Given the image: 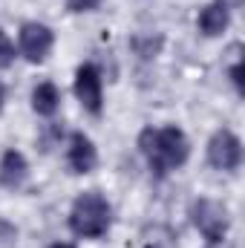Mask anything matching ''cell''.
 Listing matches in <instances>:
<instances>
[{
	"instance_id": "obj_2",
	"label": "cell",
	"mask_w": 245,
	"mask_h": 248,
	"mask_svg": "<svg viewBox=\"0 0 245 248\" xmlns=\"http://www.w3.org/2000/svg\"><path fill=\"white\" fill-rule=\"evenodd\" d=\"M113 208L98 190H87L72 202L69 211V231L81 240H101L110 231Z\"/></svg>"
},
{
	"instance_id": "obj_1",
	"label": "cell",
	"mask_w": 245,
	"mask_h": 248,
	"mask_svg": "<svg viewBox=\"0 0 245 248\" xmlns=\"http://www.w3.org/2000/svg\"><path fill=\"white\" fill-rule=\"evenodd\" d=\"M138 150L147 159L156 176H168L170 170L182 168L190 156V141L179 127H144L138 133Z\"/></svg>"
},
{
	"instance_id": "obj_9",
	"label": "cell",
	"mask_w": 245,
	"mask_h": 248,
	"mask_svg": "<svg viewBox=\"0 0 245 248\" xmlns=\"http://www.w3.org/2000/svg\"><path fill=\"white\" fill-rule=\"evenodd\" d=\"M61 107V93L52 81H44L32 90V110L38 116H55Z\"/></svg>"
},
{
	"instance_id": "obj_12",
	"label": "cell",
	"mask_w": 245,
	"mask_h": 248,
	"mask_svg": "<svg viewBox=\"0 0 245 248\" xmlns=\"http://www.w3.org/2000/svg\"><path fill=\"white\" fill-rule=\"evenodd\" d=\"M98 3L101 0H66L69 12H92V9H98Z\"/></svg>"
},
{
	"instance_id": "obj_18",
	"label": "cell",
	"mask_w": 245,
	"mask_h": 248,
	"mask_svg": "<svg viewBox=\"0 0 245 248\" xmlns=\"http://www.w3.org/2000/svg\"><path fill=\"white\" fill-rule=\"evenodd\" d=\"M49 248H75L72 243H55V246H49Z\"/></svg>"
},
{
	"instance_id": "obj_14",
	"label": "cell",
	"mask_w": 245,
	"mask_h": 248,
	"mask_svg": "<svg viewBox=\"0 0 245 248\" xmlns=\"http://www.w3.org/2000/svg\"><path fill=\"white\" fill-rule=\"evenodd\" d=\"M231 81H234L237 93H243V61H240V58L234 61V66H231Z\"/></svg>"
},
{
	"instance_id": "obj_8",
	"label": "cell",
	"mask_w": 245,
	"mask_h": 248,
	"mask_svg": "<svg viewBox=\"0 0 245 248\" xmlns=\"http://www.w3.org/2000/svg\"><path fill=\"white\" fill-rule=\"evenodd\" d=\"M26 176H29V165H26L23 153L15 150V147L6 150L3 159H0V185L9 187V190H17L26 182Z\"/></svg>"
},
{
	"instance_id": "obj_10",
	"label": "cell",
	"mask_w": 245,
	"mask_h": 248,
	"mask_svg": "<svg viewBox=\"0 0 245 248\" xmlns=\"http://www.w3.org/2000/svg\"><path fill=\"white\" fill-rule=\"evenodd\" d=\"M199 29L208 35V38H214V35H222L225 29H228V9H222L219 3H211V6H205L202 12H199Z\"/></svg>"
},
{
	"instance_id": "obj_13",
	"label": "cell",
	"mask_w": 245,
	"mask_h": 248,
	"mask_svg": "<svg viewBox=\"0 0 245 248\" xmlns=\"http://www.w3.org/2000/svg\"><path fill=\"white\" fill-rule=\"evenodd\" d=\"M17 237V231H15V225H9L6 219H0V246H6V243H12Z\"/></svg>"
},
{
	"instance_id": "obj_17",
	"label": "cell",
	"mask_w": 245,
	"mask_h": 248,
	"mask_svg": "<svg viewBox=\"0 0 245 248\" xmlns=\"http://www.w3.org/2000/svg\"><path fill=\"white\" fill-rule=\"evenodd\" d=\"M208 248H231V246H225V243L219 240V243H208Z\"/></svg>"
},
{
	"instance_id": "obj_15",
	"label": "cell",
	"mask_w": 245,
	"mask_h": 248,
	"mask_svg": "<svg viewBox=\"0 0 245 248\" xmlns=\"http://www.w3.org/2000/svg\"><path fill=\"white\" fill-rule=\"evenodd\" d=\"M216 3H219L222 9H240V6H243V0H216Z\"/></svg>"
},
{
	"instance_id": "obj_4",
	"label": "cell",
	"mask_w": 245,
	"mask_h": 248,
	"mask_svg": "<svg viewBox=\"0 0 245 248\" xmlns=\"http://www.w3.org/2000/svg\"><path fill=\"white\" fill-rule=\"evenodd\" d=\"M208 162L216 170H237L243 165V141L231 130H219L208 141Z\"/></svg>"
},
{
	"instance_id": "obj_5",
	"label": "cell",
	"mask_w": 245,
	"mask_h": 248,
	"mask_svg": "<svg viewBox=\"0 0 245 248\" xmlns=\"http://www.w3.org/2000/svg\"><path fill=\"white\" fill-rule=\"evenodd\" d=\"M75 95H78V101L84 104L87 113L101 116V107H104V87H101V72H98L92 63H81V66H78V72H75Z\"/></svg>"
},
{
	"instance_id": "obj_6",
	"label": "cell",
	"mask_w": 245,
	"mask_h": 248,
	"mask_svg": "<svg viewBox=\"0 0 245 248\" xmlns=\"http://www.w3.org/2000/svg\"><path fill=\"white\" fill-rule=\"evenodd\" d=\"M52 44H55V35L46 23H23L20 26V52L23 58L32 63H44L46 55L52 52Z\"/></svg>"
},
{
	"instance_id": "obj_3",
	"label": "cell",
	"mask_w": 245,
	"mask_h": 248,
	"mask_svg": "<svg viewBox=\"0 0 245 248\" xmlns=\"http://www.w3.org/2000/svg\"><path fill=\"white\" fill-rule=\"evenodd\" d=\"M190 219H193L196 231H199L208 243L225 240V234H228V228H231V219H228L225 205H219V202H214V199H196L193 208H190Z\"/></svg>"
},
{
	"instance_id": "obj_16",
	"label": "cell",
	"mask_w": 245,
	"mask_h": 248,
	"mask_svg": "<svg viewBox=\"0 0 245 248\" xmlns=\"http://www.w3.org/2000/svg\"><path fill=\"white\" fill-rule=\"evenodd\" d=\"M3 101H6V87L0 84V110H3Z\"/></svg>"
},
{
	"instance_id": "obj_11",
	"label": "cell",
	"mask_w": 245,
	"mask_h": 248,
	"mask_svg": "<svg viewBox=\"0 0 245 248\" xmlns=\"http://www.w3.org/2000/svg\"><path fill=\"white\" fill-rule=\"evenodd\" d=\"M12 63H15V46H12L9 35L0 29V69H6V66H12Z\"/></svg>"
},
{
	"instance_id": "obj_7",
	"label": "cell",
	"mask_w": 245,
	"mask_h": 248,
	"mask_svg": "<svg viewBox=\"0 0 245 248\" xmlns=\"http://www.w3.org/2000/svg\"><path fill=\"white\" fill-rule=\"evenodd\" d=\"M66 165L72 173H92L98 165V153L90 136L84 133H72L69 136V147H66Z\"/></svg>"
}]
</instances>
